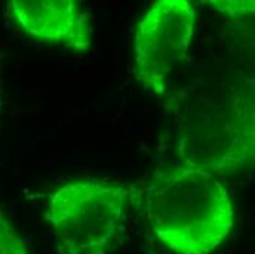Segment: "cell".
I'll list each match as a JSON object with an SVG mask.
<instances>
[{"label": "cell", "instance_id": "cell-4", "mask_svg": "<svg viewBox=\"0 0 255 254\" xmlns=\"http://www.w3.org/2000/svg\"><path fill=\"white\" fill-rule=\"evenodd\" d=\"M195 7L188 0H157L141 18L133 38L136 81L163 97L169 81L186 59L195 32Z\"/></svg>", "mask_w": 255, "mask_h": 254}, {"label": "cell", "instance_id": "cell-2", "mask_svg": "<svg viewBox=\"0 0 255 254\" xmlns=\"http://www.w3.org/2000/svg\"><path fill=\"white\" fill-rule=\"evenodd\" d=\"M144 207L158 243L175 254H211L235 225V207L220 178L182 162L154 171Z\"/></svg>", "mask_w": 255, "mask_h": 254}, {"label": "cell", "instance_id": "cell-1", "mask_svg": "<svg viewBox=\"0 0 255 254\" xmlns=\"http://www.w3.org/2000/svg\"><path fill=\"white\" fill-rule=\"evenodd\" d=\"M179 162L216 175L255 169V78L228 66L188 81L169 104Z\"/></svg>", "mask_w": 255, "mask_h": 254}, {"label": "cell", "instance_id": "cell-5", "mask_svg": "<svg viewBox=\"0 0 255 254\" xmlns=\"http://www.w3.org/2000/svg\"><path fill=\"white\" fill-rule=\"evenodd\" d=\"M10 19L29 37L71 51L90 50L94 26L84 4L75 0H10Z\"/></svg>", "mask_w": 255, "mask_h": 254}, {"label": "cell", "instance_id": "cell-7", "mask_svg": "<svg viewBox=\"0 0 255 254\" xmlns=\"http://www.w3.org/2000/svg\"><path fill=\"white\" fill-rule=\"evenodd\" d=\"M0 254H29L25 240L16 232L0 210Z\"/></svg>", "mask_w": 255, "mask_h": 254}, {"label": "cell", "instance_id": "cell-3", "mask_svg": "<svg viewBox=\"0 0 255 254\" xmlns=\"http://www.w3.org/2000/svg\"><path fill=\"white\" fill-rule=\"evenodd\" d=\"M130 188L104 179H78L50 194L46 219L63 254H107L121 240Z\"/></svg>", "mask_w": 255, "mask_h": 254}, {"label": "cell", "instance_id": "cell-6", "mask_svg": "<svg viewBox=\"0 0 255 254\" xmlns=\"http://www.w3.org/2000/svg\"><path fill=\"white\" fill-rule=\"evenodd\" d=\"M222 15L220 38L229 57V68L255 78V0L205 1Z\"/></svg>", "mask_w": 255, "mask_h": 254}]
</instances>
